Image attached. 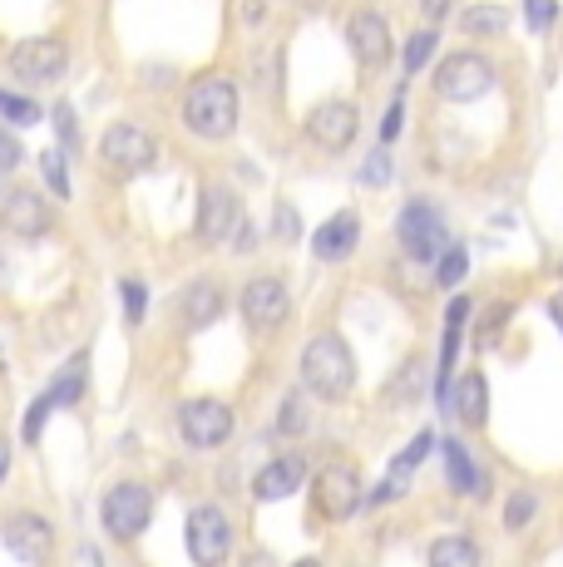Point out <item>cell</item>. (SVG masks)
<instances>
[{
	"instance_id": "obj_32",
	"label": "cell",
	"mask_w": 563,
	"mask_h": 567,
	"mask_svg": "<svg viewBox=\"0 0 563 567\" xmlns=\"http://www.w3.org/2000/svg\"><path fill=\"white\" fill-rule=\"evenodd\" d=\"M40 168H45V183L60 193V198H70V173H64V148H50L45 158H40Z\"/></svg>"
},
{
	"instance_id": "obj_18",
	"label": "cell",
	"mask_w": 563,
	"mask_h": 567,
	"mask_svg": "<svg viewBox=\"0 0 563 567\" xmlns=\"http://www.w3.org/2000/svg\"><path fill=\"white\" fill-rule=\"evenodd\" d=\"M301 478H307V464H301V460H273L263 474L253 478V494L263 498V504H277V498L297 494Z\"/></svg>"
},
{
	"instance_id": "obj_4",
	"label": "cell",
	"mask_w": 563,
	"mask_h": 567,
	"mask_svg": "<svg viewBox=\"0 0 563 567\" xmlns=\"http://www.w3.org/2000/svg\"><path fill=\"white\" fill-rule=\"evenodd\" d=\"M490 90H494V64L484 60V54H474V50L450 54V60L436 70V94L440 100H450V104H474V100H484Z\"/></svg>"
},
{
	"instance_id": "obj_15",
	"label": "cell",
	"mask_w": 563,
	"mask_h": 567,
	"mask_svg": "<svg viewBox=\"0 0 563 567\" xmlns=\"http://www.w3.org/2000/svg\"><path fill=\"white\" fill-rule=\"evenodd\" d=\"M0 223H6L16 237H45L50 223H55V213H50V203L40 198V193L16 188L6 198V207H0Z\"/></svg>"
},
{
	"instance_id": "obj_34",
	"label": "cell",
	"mask_w": 563,
	"mask_h": 567,
	"mask_svg": "<svg viewBox=\"0 0 563 567\" xmlns=\"http://www.w3.org/2000/svg\"><path fill=\"white\" fill-rule=\"evenodd\" d=\"M361 183H366V188H381V183H391V154H386V144L376 148L371 158H366V168H361Z\"/></svg>"
},
{
	"instance_id": "obj_8",
	"label": "cell",
	"mask_w": 563,
	"mask_h": 567,
	"mask_svg": "<svg viewBox=\"0 0 563 567\" xmlns=\"http://www.w3.org/2000/svg\"><path fill=\"white\" fill-rule=\"evenodd\" d=\"M100 158H104V168H114V173H144V168H154L158 144H154V134H144L139 124H110L100 138Z\"/></svg>"
},
{
	"instance_id": "obj_5",
	"label": "cell",
	"mask_w": 563,
	"mask_h": 567,
	"mask_svg": "<svg viewBox=\"0 0 563 567\" xmlns=\"http://www.w3.org/2000/svg\"><path fill=\"white\" fill-rule=\"evenodd\" d=\"M100 518H104V528H110V538L134 543L139 533L149 528V518H154V494H149L144 484H114L110 494H104Z\"/></svg>"
},
{
	"instance_id": "obj_23",
	"label": "cell",
	"mask_w": 563,
	"mask_h": 567,
	"mask_svg": "<svg viewBox=\"0 0 563 567\" xmlns=\"http://www.w3.org/2000/svg\"><path fill=\"white\" fill-rule=\"evenodd\" d=\"M446 474H450L454 494H480L484 488V478L474 474V460H470V450H464L460 440H446Z\"/></svg>"
},
{
	"instance_id": "obj_6",
	"label": "cell",
	"mask_w": 563,
	"mask_h": 567,
	"mask_svg": "<svg viewBox=\"0 0 563 567\" xmlns=\"http://www.w3.org/2000/svg\"><path fill=\"white\" fill-rule=\"evenodd\" d=\"M183 538H188V558L198 567H218L227 563V553H233V518L223 514V508L203 504L188 514V528H183Z\"/></svg>"
},
{
	"instance_id": "obj_2",
	"label": "cell",
	"mask_w": 563,
	"mask_h": 567,
	"mask_svg": "<svg viewBox=\"0 0 563 567\" xmlns=\"http://www.w3.org/2000/svg\"><path fill=\"white\" fill-rule=\"evenodd\" d=\"M301 380H307L311 395L321 400H346L356 385V361L346 351L341 336H317V341L301 351Z\"/></svg>"
},
{
	"instance_id": "obj_37",
	"label": "cell",
	"mask_w": 563,
	"mask_h": 567,
	"mask_svg": "<svg viewBox=\"0 0 563 567\" xmlns=\"http://www.w3.org/2000/svg\"><path fill=\"white\" fill-rule=\"evenodd\" d=\"M55 128H60V148H74V138H80V124H74L70 104H60V109H55Z\"/></svg>"
},
{
	"instance_id": "obj_24",
	"label": "cell",
	"mask_w": 563,
	"mask_h": 567,
	"mask_svg": "<svg viewBox=\"0 0 563 567\" xmlns=\"http://www.w3.org/2000/svg\"><path fill=\"white\" fill-rule=\"evenodd\" d=\"M430 567H480V548L464 533H446L430 543Z\"/></svg>"
},
{
	"instance_id": "obj_11",
	"label": "cell",
	"mask_w": 563,
	"mask_h": 567,
	"mask_svg": "<svg viewBox=\"0 0 563 567\" xmlns=\"http://www.w3.org/2000/svg\"><path fill=\"white\" fill-rule=\"evenodd\" d=\"M64 64H70V50H64L60 40H50V35L20 40V45L10 50V70H16L25 84H55L64 74Z\"/></svg>"
},
{
	"instance_id": "obj_28",
	"label": "cell",
	"mask_w": 563,
	"mask_h": 567,
	"mask_svg": "<svg viewBox=\"0 0 563 567\" xmlns=\"http://www.w3.org/2000/svg\"><path fill=\"white\" fill-rule=\"evenodd\" d=\"M534 508H539V498L529 494V488H519V494H509V504H504V528H509V533H519L529 518H534Z\"/></svg>"
},
{
	"instance_id": "obj_40",
	"label": "cell",
	"mask_w": 563,
	"mask_h": 567,
	"mask_svg": "<svg viewBox=\"0 0 563 567\" xmlns=\"http://www.w3.org/2000/svg\"><path fill=\"white\" fill-rule=\"evenodd\" d=\"M277 233L282 237H297V213H291L287 203H277Z\"/></svg>"
},
{
	"instance_id": "obj_13",
	"label": "cell",
	"mask_w": 563,
	"mask_h": 567,
	"mask_svg": "<svg viewBox=\"0 0 563 567\" xmlns=\"http://www.w3.org/2000/svg\"><path fill=\"white\" fill-rule=\"evenodd\" d=\"M361 128V109L351 100H321L317 109L307 114V134L317 138L321 148H346Z\"/></svg>"
},
{
	"instance_id": "obj_10",
	"label": "cell",
	"mask_w": 563,
	"mask_h": 567,
	"mask_svg": "<svg viewBox=\"0 0 563 567\" xmlns=\"http://www.w3.org/2000/svg\"><path fill=\"white\" fill-rule=\"evenodd\" d=\"M178 434L193 444V450H218L233 434V410L223 400H188L178 410Z\"/></svg>"
},
{
	"instance_id": "obj_1",
	"label": "cell",
	"mask_w": 563,
	"mask_h": 567,
	"mask_svg": "<svg viewBox=\"0 0 563 567\" xmlns=\"http://www.w3.org/2000/svg\"><path fill=\"white\" fill-rule=\"evenodd\" d=\"M183 124L203 138H227L237 128V84L223 74L193 80L183 94Z\"/></svg>"
},
{
	"instance_id": "obj_20",
	"label": "cell",
	"mask_w": 563,
	"mask_h": 567,
	"mask_svg": "<svg viewBox=\"0 0 563 567\" xmlns=\"http://www.w3.org/2000/svg\"><path fill=\"white\" fill-rule=\"evenodd\" d=\"M454 414H460L470 430H480L484 420H490V390H484V375H454Z\"/></svg>"
},
{
	"instance_id": "obj_22",
	"label": "cell",
	"mask_w": 563,
	"mask_h": 567,
	"mask_svg": "<svg viewBox=\"0 0 563 567\" xmlns=\"http://www.w3.org/2000/svg\"><path fill=\"white\" fill-rule=\"evenodd\" d=\"M84 380H90V355L80 351L70 365L60 370L55 380H50V390H45V395L55 400V405H80V395H84Z\"/></svg>"
},
{
	"instance_id": "obj_44",
	"label": "cell",
	"mask_w": 563,
	"mask_h": 567,
	"mask_svg": "<svg viewBox=\"0 0 563 567\" xmlns=\"http://www.w3.org/2000/svg\"><path fill=\"white\" fill-rule=\"evenodd\" d=\"M6 464H10V454H6V444H0V478H6Z\"/></svg>"
},
{
	"instance_id": "obj_16",
	"label": "cell",
	"mask_w": 563,
	"mask_h": 567,
	"mask_svg": "<svg viewBox=\"0 0 563 567\" xmlns=\"http://www.w3.org/2000/svg\"><path fill=\"white\" fill-rule=\"evenodd\" d=\"M346 35H351V50L366 70L386 64V54H391V25H386V16H376V10H356L351 25H346Z\"/></svg>"
},
{
	"instance_id": "obj_19",
	"label": "cell",
	"mask_w": 563,
	"mask_h": 567,
	"mask_svg": "<svg viewBox=\"0 0 563 567\" xmlns=\"http://www.w3.org/2000/svg\"><path fill=\"white\" fill-rule=\"evenodd\" d=\"M178 311H183V326H188V331H198V326L218 321V311H223V287H218V281H193V287L178 297Z\"/></svg>"
},
{
	"instance_id": "obj_35",
	"label": "cell",
	"mask_w": 563,
	"mask_h": 567,
	"mask_svg": "<svg viewBox=\"0 0 563 567\" xmlns=\"http://www.w3.org/2000/svg\"><path fill=\"white\" fill-rule=\"evenodd\" d=\"M50 410H55V400H50V395H40V400H35V405H30V410H25V424H20V434H25V440H30V444H35V440H40V430H45V414H50Z\"/></svg>"
},
{
	"instance_id": "obj_38",
	"label": "cell",
	"mask_w": 563,
	"mask_h": 567,
	"mask_svg": "<svg viewBox=\"0 0 563 567\" xmlns=\"http://www.w3.org/2000/svg\"><path fill=\"white\" fill-rule=\"evenodd\" d=\"M400 118H406V100H396L391 109H386V118H381V144H396Z\"/></svg>"
},
{
	"instance_id": "obj_42",
	"label": "cell",
	"mask_w": 563,
	"mask_h": 567,
	"mask_svg": "<svg viewBox=\"0 0 563 567\" xmlns=\"http://www.w3.org/2000/svg\"><path fill=\"white\" fill-rule=\"evenodd\" d=\"M243 567H277V558H273V553H247Z\"/></svg>"
},
{
	"instance_id": "obj_43",
	"label": "cell",
	"mask_w": 563,
	"mask_h": 567,
	"mask_svg": "<svg viewBox=\"0 0 563 567\" xmlns=\"http://www.w3.org/2000/svg\"><path fill=\"white\" fill-rule=\"evenodd\" d=\"M446 6H450V0H426V16L440 20V16H446Z\"/></svg>"
},
{
	"instance_id": "obj_29",
	"label": "cell",
	"mask_w": 563,
	"mask_h": 567,
	"mask_svg": "<svg viewBox=\"0 0 563 567\" xmlns=\"http://www.w3.org/2000/svg\"><path fill=\"white\" fill-rule=\"evenodd\" d=\"M464 271H470V252H464V247H450V252L440 257V267H436V281L440 287H460Z\"/></svg>"
},
{
	"instance_id": "obj_27",
	"label": "cell",
	"mask_w": 563,
	"mask_h": 567,
	"mask_svg": "<svg viewBox=\"0 0 563 567\" xmlns=\"http://www.w3.org/2000/svg\"><path fill=\"white\" fill-rule=\"evenodd\" d=\"M0 114H6L10 124H40V118H45V109H40V104H30L25 94H10V90H0Z\"/></svg>"
},
{
	"instance_id": "obj_21",
	"label": "cell",
	"mask_w": 563,
	"mask_h": 567,
	"mask_svg": "<svg viewBox=\"0 0 563 567\" xmlns=\"http://www.w3.org/2000/svg\"><path fill=\"white\" fill-rule=\"evenodd\" d=\"M470 316V301H450V316H446V346H440V380H436V395L450 400L454 395V351H460V326Z\"/></svg>"
},
{
	"instance_id": "obj_41",
	"label": "cell",
	"mask_w": 563,
	"mask_h": 567,
	"mask_svg": "<svg viewBox=\"0 0 563 567\" xmlns=\"http://www.w3.org/2000/svg\"><path fill=\"white\" fill-rule=\"evenodd\" d=\"M549 316H554V326L563 331V291H554V297H549Z\"/></svg>"
},
{
	"instance_id": "obj_25",
	"label": "cell",
	"mask_w": 563,
	"mask_h": 567,
	"mask_svg": "<svg viewBox=\"0 0 563 567\" xmlns=\"http://www.w3.org/2000/svg\"><path fill=\"white\" fill-rule=\"evenodd\" d=\"M430 450H436V434H430V430H426V434H416V440H410L406 450L396 454V464H391V474H386V478H396V484H410V474H416V464L426 460Z\"/></svg>"
},
{
	"instance_id": "obj_26",
	"label": "cell",
	"mask_w": 563,
	"mask_h": 567,
	"mask_svg": "<svg viewBox=\"0 0 563 567\" xmlns=\"http://www.w3.org/2000/svg\"><path fill=\"white\" fill-rule=\"evenodd\" d=\"M504 25H509L504 6H470L464 10V30H470V35H500Z\"/></svg>"
},
{
	"instance_id": "obj_7",
	"label": "cell",
	"mask_w": 563,
	"mask_h": 567,
	"mask_svg": "<svg viewBox=\"0 0 563 567\" xmlns=\"http://www.w3.org/2000/svg\"><path fill=\"white\" fill-rule=\"evenodd\" d=\"M243 321H247V331L253 336H273L282 331V321L291 316V297H287V287H282L277 277H253L243 287Z\"/></svg>"
},
{
	"instance_id": "obj_12",
	"label": "cell",
	"mask_w": 563,
	"mask_h": 567,
	"mask_svg": "<svg viewBox=\"0 0 563 567\" xmlns=\"http://www.w3.org/2000/svg\"><path fill=\"white\" fill-rule=\"evenodd\" d=\"M198 237L208 247L227 243V237H243V203L237 193H227L223 183H208L203 188V203H198Z\"/></svg>"
},
{
	"instance_id": "obj_39",
	"label": "cell",
	"mask_w": 563,
	"mask_h": 567,
	"mask_svg": "<svg viewBox=\"0 0 563 567\" xmlns=\"http://www.w3.org/2000/svg\"><path fill=\"white\" fill-rule=\"evenodd\" d=\"M20 163V148H16V138L6 134V128H0V173H10Z\"/></svg>"
},
{
	"instance_id": "obj_31",
	"label": "cell",
	"mask_w": 563,
	"mask_h": 567,
	"mask_svg": "<svg viewBox=\"0 0 563 567\" xmlns=\"http://www.w3.org/2000/svg\"><path fill=\"white\" fill-rule=\"evenodd\" d=\"M436 30H420V35H410V45H406V70L416 74V70H426V60L436 54Z\"/></svg>"
},
{
	"instance_id": "obj_45",
	"label": "cell",
	"mask_w": 563,
	"mask_h": 567,
	"mask_svg": "<svg viewBox=\"0 0 563 567\" xmlns=\"http://www.w3.org/2000/svg\"><path fill=\"white\" fill-rule=\"evenodd\" d=\"M297 567H321V563H317V558H301V563H297Z\"/></svg>"
},
{
	"instance_id": "obj_30",
	"label": "cell",
	"mask_w": 563,
	"mask_h": 567,
	"mask_svg": "<svg viewBox=\"0 0 563 567\" xmlns=\"http://www.w3.org/2000/svg\"><path fill=\"white\" fill-rule=\"evenodd\" d=\"M277 430H282V434H301V430H307V395H301V390H297V395L282 400V420H277Z\"/></svg>"
},
{
	"instance_id": "obj_14",
	"label": "cell",
	"mask_w": 563,
	"mask_h": 567,
	"mask_svg": "<svg viewBox=\"0 0 563 567\" xmlns=\"http://www.w3.org/2000/svg\"><path fill=\"white\" fill-rule=\"evenodd\" d=\"M0 538H6V548L16 553L20 563H35V567L50 558V548H55V533H50V523L35 518V514H10L6 528H0Z\"/></svg>"
},
{
	"instance_id": "obj_9",
	"label": "cell",
	"mask_w": 563,
	"mask_h": 567,
	"mask_svg": "<svg viewBox=\"0 0 563 567\" xmlns=\"http://www.w3.org/2000/svg\"><path fill=\"white\" fill-rule=\"evenodd\" d=\"M311 498H317V514L341 523L351 518L356 508H366V494H361V474H356L351 464H327L317 474V488H311Z\"/></svg>"
},
{
	"instance_id": "obj_3",
	"label": "cell",
	"mask_w": 563,
	"mask_h": 567,
	"mask_svg": "<svg viewBox=\"0 0 563 567\" xmlns=\"http://www.w3.org/2000/svg\"><path fill=\"white\" fill-rule=\"evenodd\" d=\"M396 237L416 261H440L446 257V217H440V207L426 203V198H410L406 207H400Z\"/></svg>"
},
{
	"instance_id": "obj_33",
	"label": "cell",
	"mask_w": 563,
	"mask_h": 567,
	"mask_svg": "<svg viewBox=\"0 0 563 567\" xmlns=\"http://www.w3.org/2000/svg\"><path fill=\"white\" fill-rule=\"evenodd\" d=\"M524 20H529V30L544 35V30L559 20V0H524Z\"/></svg>"
},
{
	"instance_id": "obj_17",
	"label": "cell",
	"mask_w": 563,
	"mask_h": 567,
	"mask_svg": "<svg viewBox=\"0 0 563 567\" xmlns=\"http://www.w3.org/2000/svg\"><path fill=\"white\" fill-rule=\"evenodd\" d=\"M356 243H361V217L346 207V213L327 217V223L311 233V252H317L321 261H346L356 252Z\"/></svg>"
},
{
	"instance_id": "obj_36",
	"label": "cell",
	"mask_w": 563,
	"mask_h": 567,
	"mask_svg": "<svg viewBox=\"0 0 563 567\" xmlns=\"http://www.w3.org/2000/svg\"><path fill=\"white\" fill-rule=\"evenodd\" d=\"M124 321L129 326L144 321V287L139 281H124Z\"/></svg>"
}]
</instances>
